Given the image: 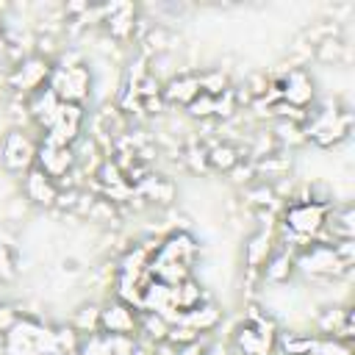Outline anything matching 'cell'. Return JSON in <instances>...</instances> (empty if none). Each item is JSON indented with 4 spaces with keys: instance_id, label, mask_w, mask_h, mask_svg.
<instances>
[{
    "instance_id": "cell-1",
    "label": "cell",
    "mask_w": 355,
    "mask_h": 355,
    "mask_svg": "<svg viewBox=\"0 0 355 355\" xmlns=\"http://www.w3.org/2000/svg\"><path fill=\"white\" fill-rule=\"evenodd\" d=\"M6 355H58L55 352V330L36 319H14L3 333Z\"/></svg>"
},
{
    "instance_id": "cell-2",
    "label": "cell",
    "mask_w": 355,
    "mask_h": 355,
    "mask_svg": "<svg viewBox=\"0 0 355 355\" xmlns=\"http://www.w3.org/2000/svg\"><path fill=\"white\" fill-rule=\"evenodd\" d=\"M92 83H94V72L89 64H53L47 89H53V94L61 103H75L83 105V100L92 94Z\"/></svg>"
},
{
    "instance_id": "cell-3",
    "label": "cell",
    "mask_w": 355,
    "mask_h": 355,
    "mask_svg": "<svg viewBox=\"0 0 355 355\" xmlns=\"http://www.w3.org/2000/svg\"><path fill=\"white\" fill-rule=\"evenodd\" d=\"M39 141L25 128H8L0 139V164L11 175H25L36 166Z\"/></svg>"
},
{
    "instance_id": "cell-4",
    "label": "cell",
    "mask_w": 355,
    "mask_h": 355,
    "mask_svg": "<svg viewBox=\"0 0 355 355\" xmlns=\"http://www.w3.org/2000/svg\"><path fill=\"white\" fill-rule=\"evenodd\" d=\"M50 72H53V61L31 53V55H25L19 64H14L8 69L6 80H8V89H14L17 94H22V100H28L31 94H36L39 89L47 86Z\"/></svg>"
},
{
    "instance_id": "cell-5",
    "label": "cell",
    "mask_w": 355,
    "mask_h": 355,
    "mask_svg": "<svg viewBox=\"0 0 355 355\" xmlns=\"http://www.w3.org/2000/svg\"><path fill=\"white\" fill-rule=\"evenodd\" d=\"M277 86H280V100H283L286 105H291V108L305 111V108L316 100V83H313L311 72L302 69V67H291V69L277 80Z\"/></svg>"
},
{
    "instance_id": "cell-6",
    "label": "cell",
    "mask_w": 355,
    "mask_h": 355,
    "mask_svg": "<svg viewBox=\"0 0 355 355\" xmlns=\"http://www.w3.org/2000/svg\"><path fill=\"white\" fill-rule=\"evenodd\" d=\"M100 333L105 336H139V311L122 300L105 302L100 313Z\"/></svg>"
},
{
    "instance_id": "cell-7",
    "label": "cell",
    "mask_w": 355,
    "mask_h": 355,
    "mask_svg": "<svg viewBox=\"0 0 355 355\" xmlns=\"http://www.w3.org/2000/svg\"><path fill=\"white\" fill-rule=\"evenodd\" d=\"M36 166L53 178L55 183L61 178H69L78 166L75 161V150L72 147H55V144H47V141H39V155H36Z\"/></svg>"
},
{
    "instance_id": "cell-8",
    "label": "cell",
    "mask_w": 355,
    "mask_h": 355,
    "mask_svg": "<svg viewBox=\"0 0 355 355\" xmlns=\"http://www.w3.org/2000/svg\"><path fill=\"white\" fill-rule=\"evenodd\" d=\"M200 94V72L194 69H180L175 78H169L161 89V100L166 105H189Z\"/></svg>"
},
{
    "instance_id": "cell-9",
    "label": "cell",
    "mask_w": 355,
    "mask_h": 355,
    "mask_svg": "<svg viewBox=\"0 0 355 355\" xmlns=\"http://www.w3.org/2000/svg\"><path fill=\"white\" fill-rule=\"evenodd\" d=\"M22 191H25V200L33 202V205H44V208H55V200H58V183L53 178H47L39 166L28 169L25 178H22Z\"/></svg>"
},
{
    "instance_id": "cell-10",
    "label": "cell",
    "mask_w": 355,
    "mask_h": 355,
    "mask_svg": "<svg viewBox=\"0 0 355 355\" xmlns=\"http://www.w3.org/2000/svg\"><path fill=\"white\" fill-rule=\"evenodd\" d=\"M275 247H277L275 230H255L247 239V244H244V263H247V269L261 272L263 263L269 261V255L275 252Z\"/></svg>"
},
{
    "instance_id": "cell-11",
    "label": "cell",
    "mask_w": 355,
    "mask_h": 355,
    "mask_svg": "<svg viewBox=\"0 0 355 355\" xmlns=\"http://www.w3.org/2000/svg\"><path fill=\"white\" fill-rule=\"evenodd\" d=\"M180 322L189 324V327L197 330V333H205V330H214V327L222 322V311H219L216 305H205V302H200L197 308L183 311V313H180Z\"/></svg>"
},
{
    "instance_id": "cell-12",
    "label": "cell",
    "mask_w": 355,
    "mask_h": 355,
    "mask_svg": "<svg viewBox=\"0 0 355 355\" xmlns=\"http://www.w3.org/2000/svg\"><path fill=\"white\" fill-rule=\"evenodd\" d=\"M241 161V150L233 141H216L208 147V169L214 172H230Z\"/></svg>"
},
{
    "instance_id": "cell-13",
    "label": "cell",
    "mask_w": 355,
    "mask_h": 355,
    "mask_svg": "<svg viewBox=\"0 0 355 355\" xmlns=\"http://www.w3.org/2000/svg\"><path fill=\"white\" fill-rule=\"evenodd\" d=\"M139 194L150 197L158 205H169L175 200V183L169 178H164V175H147L139 183Z\"/></svg>"
},
{
    "instance_id": "cell-14",
    "label": "cell",
    "mask_w": 355,
    "mask_h": 355,
    "mask_svg": "<svg viewBox=\"0 0 355 355\" xmlns=\"http://www.w3.org/2000/svg\"><path fill=\"white\" fill-rule=\"evenodd\" d=\"M100 313H103V305H97V302H83V305L72 313L69 327H72L78 336L100 333Z\"/></svg>"
},
{
    "instance_id": "cell-15",
    "label": "cell",
    "mask_w": 355,
    "mask_h": 355,
    "mask_svg": "<svg viewBox=\"0 0 355 355\" xmlns=\"http://www.w3.org/2000/svg\"><path fill=\"white\" fill-rule=\"evenodd\" d=\"M78 355H114V349H111V336H105V333L80 336Z\"/></svg>"
},
{
    "instance_id": "cell-16",
    "label": "cell",
    "mask_w": 355,
    "mask_h": 355,
    "mask_svg": "<svg viewBox=\"0 0 355 355\" xmlns=\"http://www.w3.org/2000/svg\"><path fill=\"white\" fill-rule=\"evenodd\" d=\"M186 114H189L191 119H200V122L211 119V116H214V97L205 94V92H200V94L186 105Z\"/></svg>"
},
{
    "instance_id": "cell-17",
    "label": "cell",
    "mask_w": 355,
    "mask_h": 355,
    "mask_svg": "<svg viewBox=\"0 0 355 355\" xmlns=\"http://www.w3.org/2000/svg\"><path fill=\"white\" fill-rule=\"evenodd\" d=\"M6 47H8V33H6V22L0 19V55L6 53Z\"/></svg>"
}]
</instances>
